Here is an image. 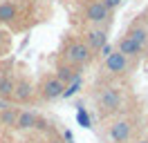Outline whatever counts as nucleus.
<instances>
[{
    "mask_svg": "<svg viewBox=\"0 0 148 143\" xmlns=\"http://www.w3.org/2000/svg\"><path fill=\"white\" fill-rule=\"evenodd\" d=\"M63 56H65V63L74 67V65H88V63L92 61L94 54L90 52V47H88L83 40H79V38H72L70 43L65 45Z\"/></svg>",
    "mask_w": 148,
    "mask_h": 143,
    "instance_id": "f257e3e1",
    "label": "nucleus"
},
{
    "mask_svg": "<svg viewBox=\"0 0 148 143\" xmlns=\"http://www.w3.org/2000/svg\"><path fill=\"white\" fill-rule=\"evenodd\" d=\"M97 105H99V112L103 116L117 112L121 107V89L119 87H106L97 98Z\"/></svg>",
    "mask_w": 148,
    "mask_h": 143,
    "instance_id": "f03ea898",
    "label": "nucleus"
},
{
    "mask_svg": "<svg viewBox=\"0 0 148 143\" xmlns=\"http://www.w3.org/2000/svg\"><path fill=\"white\" fill-rule=\"evenodd\" d=\"M63 89H65V85L56 76H47L40 83V96L45 98V101H54V98H61Z\"/></svg>",
    "mask_w": 148,
    "mask_h": 143,
    "instance_id": "7ed1b4c3",
    "label": "nucleus"
},
{
    "mask_svg": "<svg viewBox=\"0 0 148 143\" xmlns=\"http://www.w3.org/2000/svg\"><path fill=\"white\" fill-rule=\"evenodd\" d=\"M108 18H110V9L101 0H94L85 7V20H90V22H106Z\"/></svg>",
    "mask_w": 148,
    "mask_h": 143,
    "instance_id": "20e7f679",
    "label": "nucleus"
},
{
    "mask_svg": "<svg viewBox=\"0 0 148 143\" xmlns=\"http://www.w3.org/2000/svg\"><path fill=\"white\" fill-rule=\"evenodd\" d=\"M128 67V58L119 52H110L106 56V69L110 72V74H121V72H126Z\"/></svg>",
    "mask_w": 148,
    "mask_h": 143,
    "instance_id": "39448f33",
    "label": "nucleus"
},
{
    "mask_svg": "<svg viewBox=\"0 0 148 143\" xmlns=\"http://www.w3.org/2000/svg\"><path fill=\"white\" fill-rule=\"evenodd\" d=\"M130 130H132L130 121H117V123H112V125H110V139H112V143H123V141H128Z\"/></svg>",
    "mask_w": 148,
    "mask_h": 143,
    "instance_id": "423d86ee",
    "label": "nucleus"
},
{
    "mask_svg": "<svg viewBox=\"0 0 148 143\" xmlns=\"http://www.w3.org/2000/svg\"><path fill=\"white\" fill-rule=\"evenodd\" d=\"M29 96H32V83L27 78H18L14 83V94L11 98L16 101V103H27Z\"/></svg>",
    "mask_w": 148,
    "mask_h": 143,
    "instance_id": "0eeeda50",
    "label": "nucleus"
},
{
    "mask_svg": "<svg viewBox=\"0 0 148 143\" xmlns=\"http://www.w3.org/2000/svg\"><path fill=\"white\" fill-rule=\"evenodd\" d=\"M88 47H90V52H99L103 45H106V31L103 29H92V31H88V36H85V40H83Z\"/></svg>",
    "mask_w": 148,
    "mask_h": 143,
    "instance_id": "6e6552de",
    "label": "nucleus"
},
{
    "mask_svg": "<svg viewBox=\"0 0 148 143\" xmlns=\"http://www.w3.org/2000/svg\"><path fill=\"white\" fill-rule=\"evenodd\" d=\"M117 52L123 54L126 58H130V56H137V54H141V49H139V45L137 43H132L128 36H123L119 40V45H117Z\"/></svg>",
    "mask_w": 148,
    "mask_h": 143,
    "instance_id": "1a4fd4ad",
    "label": "nucleus"
},
{
    "mask_svg": "<svg viewBox=\"0 0 148 143\" xmlns=\"http://www.w3.org/2000/svg\"><path fill=\"white\" fill-rule=\"evenodd\" d=\"M14 76L11 74H2L0 76V98L2 101H11V94H14Z\"/></svg>",
    "mask_w": 148,
    "mask_h": 143,
    "instance_id": "9d476101",
    "label": "nucleus"
},
{
    "mask_svg": "<svg viewBox=\"0 0 148 143\" xmlns=\"http://www.w3.org/2000/svg\"><path fill=\"white\" fill-rule=\"evenodd\" d=\"M76 76H79V72H74L72 65H58V67H56V78L61 80L63 85H70Z\"/></svg>",
    "mask_w": 148,
    "mask_h": 143,
    "instance_id": "9b49d317",
    "label": "nucleus"
},
{
    "mask_svg": "<svg viewBox=\"0 0 148 143\" xmlns=\"http://www.w3.org/2000/svg\"><path fill=\"white\" fill-rule=\"evenodd\" d=\"M128 38L132 40V43H137V45H139V49H144V47H146V43H148L146 29H144V27H139V25H132V27H130Z\"/></svg>",
    "mask_w": 148,
    "mask_h": 143,
    "instance_id": "f8f14e48",
    "label": "nucleus"
},
{
    "mask_svg": "<svg viewBox=\"0 0 148 143\" xmlns=\"http://www.w3.org/2000/svg\"><path fill=\"white\" fill-rule=\"evenodd\" d=\"M18 16V9L14 2H2L0 5V22H11V20H16Z\"/></svg>",
    "mask_w": 148,
    "mask_h": 143,
    "instance_id": "ddd939ff",
    "label": "nucleus"
},
{
    "mask_svg": "<svg viewBox=\"0 0 148 143\" xmlns=\"http://www.w3.org/2000/svg\"><path fill=\"white\" fill-rule=\"evenodd\" d=\"M34 125H36V116L32 112H18V118H16L18 130H27V127H34Z\"/></svg>",
    "mask_w": 148,
    "mask_h": 143,
    "instance_id": "4468645a",
    "label": "nucleus"
},
{
    "mask_svg": "<svg viewBox=\"0 0 148 143\" xmlns=\"http://www.w3.org/2000/svg\"><path fill=\"white\" fill-rule=\"evenodd\" d=\"M81 85H83V78H81V74H79V76H76V78L70 83V85H65V89H63V94H61V96H63V98L74 96V94H76V92L81 89Z\"/></svg>",
    "mask_w": 148,
    "mask_h": 143,
    "instance_id": "2eb2a0df",
    "label": "nucleus"
},
{
    "mask_svg": "<svg viewBox=\"0 0 148 143\" xmlns=\"http://www.w3.org/2000/svg\"><path fill=\"white\" fill-rule=\"evenodd\" d=\"M0 112H2L0 118H2L5 125H16V118H18V110H16V107H5V110H0Z\"/></svg>",
    "mask_w": 148,
    "mask_h": 143,
    "instance_id": "dca6fc26",
    "label": "nucleus"
},
{
    "mask_svg": "<svg viewBox=\"0 0 148 143\" xmlns=\"http://www.w3.org/2000/svg\"><path fill=\"white\" fill-rule=\"evenodd\" d=\"M76 116H79V123L83 125V127H90V116L85 114V110H79V114H76Z\"/></svg>",
    "mask_w": 148,
    "mask_h": 143,
    "instance_id": "f3484780",
    "label": "nucleus"
},
{
    "mask_svg": "<svg viewBox=\"0 0 148 143\" xmlns=\"http://www.w3.org/2000/svg\"><path fill=\"white\" fill-rule=\"evenodd\" d=\"M101 2H103V5H106V7H108V9L112 11V9L121 7V2H123V0H101Z\"/></svg>",
    "mask_w": 148,
    "mask_h": 143,
    "instance_id": "a211bd4d",
    "label": "nucleus"
},
{
    "mask_svg": "<svg viewBox=\"0 0 148 143\" xmlns=\"http://www.w3.org/2000/svg\"><path fill=\"white\" fill-rule=\"evenodd\" d=\"M99 52H101L103 56H108V54H110L112 49H110V45H103V47H101V49H99Z\"/></svg>",
    "mask_w": 148,
    "mask_h": 143,
    "instance_id": "6ab92c4d",
    "label": "nucleus"
},
{
    "mask_svg": "<svg viewBox=\"0 0 148 143\" xmlns=\"http://www.w3.org/2000/svg\"><path fill=\"white\" fill-rule=\"evenodd\" d=\"M5 107H7V101H2V98H0V110H5Z\"/></svg>",
    "mask_w": 148,
    "mask_h": 143,
    "instance_id": "aec40b11",
    "label": "nucleus"
},
{
    "mask_svg": "<svg viewBox=\"0 0 148 143\" xmlns=\"http://www.w3.org/2000/svg\"><path fill=\"white\" fill-rule=\"evenodd\" d=\"M49 143H63V141H61V139H52Z\"/></svg>",
    "mask_w": 148,
    "mask_h": 143,
    "instance_id": "412c9836",
    "label": "nucleus"
},
{
    "mask_svg": "<svg viewBox=\"0 0 148 143\" xmlns=\"http://www.w3.org/2000/svg\"><path fill=\"white\" fill-rule=\"evenodd\" d=\"M137 143H148V141H146V139H144V141H137Z\"/></svg>",
    "mask_w": 148,
    "mask_h": 143,
    "instance_id": "4be33fe9",
    "label": "nucleus"
},
{
    "mask_svg": "<svg viewBox=\"0 0 148 143\" xmlns=\"http://www.w3.org/2000/svg\"><path fill=\"white\" fill-rule=\"evenodd\" d=\"M146 34H148V29H146Z\"/></svg>",
    "mask_w": 148,
    "mask_h": 143,
    "instance_id": "5701e85b",
    "label": "nucleus"
}]
</instances>
